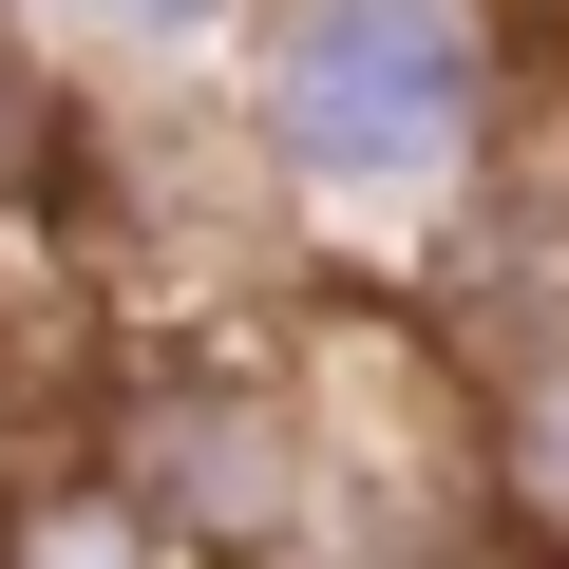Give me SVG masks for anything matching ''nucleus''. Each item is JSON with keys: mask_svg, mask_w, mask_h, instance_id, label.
<instances>
[{"mask_svg": "<svg viewBox=\"0 0 569 569\" xmlns=\"http://www.w3.org/2000/svg\"><path fill=\"white\" fill-rule=\"evenodd\" d=\"M228 133L305 228H456L512 171V0H247Z\"/></svg>", "mask_w": 569, "mask_h": 569, "instance_id": "obj_1", "label": "nucleus"}, {"mask_svg": "<svg viewBox=\"0 0 569 569\" xmlns=\"http://www.w3.org/2000/svg\"><path fill=\"white\" fill-rule=\"evenodd\" d=\"M20 20H58L96 77H190V58L247 39V0H20Z\"/></svg>", "mask_w": 569, "mask_h": 569, "instance_id": "obj_2", "label": "nucleus"}, {"mask_svg": "<svg viewBox=\"0 0 569 569\" xmlns=\"http://www.w3.org/2000/svg\"><path fill=\"white\" fill-rule=\"evenodd\" d=\"M437 569H531V550H437Z\"/></svg>", "mask_w": 569, "mask_h": 569, "instance_id": "obj_3", "label": "nucleus"}]
</instances>
